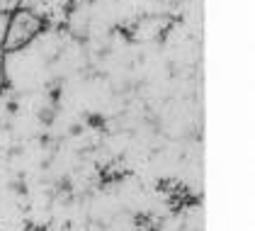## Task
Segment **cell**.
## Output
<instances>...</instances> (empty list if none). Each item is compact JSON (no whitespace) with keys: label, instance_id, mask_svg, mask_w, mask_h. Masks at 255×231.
<instances>
[{"label":"cell","instance_id":"obj_1","mask_svg":"<svg viewBox=\"0 0 255 231\" xmlns=\"http://www.w3.org/2000/svg\"><path fill=\"white\" fill-rule=\"evenodd\" d=\"M49 29V17L41 15L32 7H15L2 29L0 39V54L2 56H12L22 49H27L29 44H34L37 39Z\"/></svg>","mask_w":255,"mask_h":231},{"label":"cell","instance_id":"obj_2","mask_svg":"<svg viewBox=\"0 0 255 231\" xmlns=\"http://www.w3.org/2000/svg\"><path fill=\"white\" fill-rule=\"evenodd\" d=\"M10 88V76H7V56L0 54V95Z\"/></svg>","mask_w":255,"mask_h":231}]
</instances>
